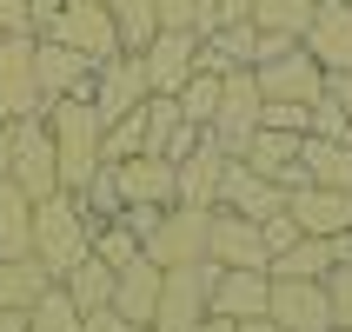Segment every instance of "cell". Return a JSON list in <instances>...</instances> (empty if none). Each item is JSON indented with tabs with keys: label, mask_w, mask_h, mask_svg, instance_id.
I'll use <instances>...</instances> for the list:
<instances>
[{
	"label": "cell",
	"mask_w": 352,
	"mask_h": 332,
	"mask_svg": "<svg viewBox=\"0 0 352 332\" xmlns=\"http://www.w3.org/2000/svg\"><path fill=\"white\" fill-rule=\"evenodd\" d=\"M213 206H226V213H246V219H279V213H286V186L259 179L246 159H226V173H219V199H213Z\"/></svg>",
	"instance_id": "16"
},
{
	"label": "cell",
	"mask_w": 352,
	"mask_h": 332,
	"mask_svg": "<svg viewBox=\"0 0 352 332\" xmlns=\"http://www.w3.org/2000/svg\"><path fill=\"white\" fill-rule=\"evenodd\" d=\"M153 20L173 34H213V0H153Z\"/></svg>",
	"instance_id": "36"
},
{
	"label": "cell",
	"mask_w": 352,
	"mask_h": 332,
	"mask_svg": "<svg viewBox=\"0 0 352 332\" xmlns=\"http://www.w3.org/2000/svg\"><path fill=\"white\" fill-rule=\"evenodd\" d=\"M233 332H279L273 319H233Z\"/></svg>",
	"instance_id": "47"
},
{
	"label": "cell",
	"mask_w": 352,
	"mask_h": 332,
	"mask_svg": "<svg viewBox=\"0 0 352 332\" xmlns=\"http://www.w3.org/2000/svg\"><path fill=\"white\" fill-rule=\"evenodd\" d=\"M266 233H259V219L246 213H226V206H213L206 213V266H253V273H266Z\"/></svg>",
	"instance_id": "8"
},
{
	"label": "cell",
	"mask_w": 352,
	"mask_h": 332,
	"mask_svg": "<svg viewBox=\"0 0 352 332\" xmlns=\"http://www.w3.org/2000/svg\"><path fill=\"white\" fill-rule=\"evenodd\" d=\"M80 332H140V326H133V319H120L113 306H100V313H87V319H80Z\"/></svg>",
	"instance_id": "42"
},
{
	"label": "cell",
	"mask_w": 352,
	"mask_h": 332,
	"mask_svg": "<svg viewBox=\"0 0 352 332\" xmlns=\"http://www.w3.org/2000/svg\"><path fill=\"white\" fill-rule=\"evenodd\" d=\"M219 279V266H166L160 273V306H153V326L146 332H193L206 319V286Z\"/></svg>",
	"instance_id": "4"
},
{
	"label": "cell",
	"mask_w": 352,
	"mask_h": 332,
	"mask_svg": "<svg viewBox=\"0 0 352 332\" xmlns=\"http://www.w3.org/2000/svg\"><path fill=\"white\" fill-rule=\"evenodd\" d=\"M299 47L319 60V74H346L352 67V0H319Z\"/></svg>",
	"instance_id": "14"
},
{
	"label": "cell",
	"mask_w": 352,
	"mask_h": 332,
	"mask_svg": "<svg viewBox=\"0 0 352 332\" xmlns=\"http://www.w3.org/2000/svg\"><path fill=\"white\" fill-rule=\"evenodd\" d=\"M153 93L146 87V67H140V54H113V60H100V74H94V113H100V126L107 120H120V113H133L140 100Z\"/></svg>",
	"instance_id": "13"
},
{
	"label": "cell",
	"mask_w": 352,
	"mask_h": 332,
	"mask_svg": "<svg viewBox=\"0 0 352 332\" xmlns=\"http://www.w3.org/2000/svg\"><path fill=\"white\" fill-rule=\"evenodd\" d=\"M0 332H27V313H0Z\"/></svg>",
	"instance_id": "49"
},
{
	"label": "cell",
	"mask_w": 352,
	"mask_h": 332,
	"mask_svg": "<svg viewBox=\"0 0 352 332\" xmlns=\"http://www.w3.org/2000/svg\"><path fill=\"white\" fill-rule=\"evenodd\" d=\"M333 273V239H313V233H299L286 253L266 259V279H326Z\"/></svg>",
	"instance_id": "26"
},
{
	"label": "cell",
	"mask_w": 352,
	"mask_h": 332,
	"mask_svg": "<svg viewBox=\"0 0 352 332\" xmlns=\"http://www.w3.org/2000/svg\"><path fill=\"white\" fill-rule=\"evenodd\" d=\"M313 7H319V0H253V27H259V34L299 40L306 27H313Z\"/></svg>",
	"instance_id": "30"
},
{
	"label": "cell",
	"mask_w": 352,
	"mask_h": 332,
	"mask_svg": "<svg viewBox=\"0 0 352 332\" xmlns=\"http://www.w3.org/2000/svg\"><path fill=\"white\" fill-rule=\"evenodd\" d=\"M179 126H186V120H179V100L173 93H146V133H140V153H160V159H166V146H173Z\"/></svg>",
	"instance_id": "33"
},
{
	"label": "cell",
	"mask_w": 352,
	"mask_h": 332,
	"mask_svg": "<svg viewBox=\"0 0 352 332\" xmlns=\"http://www.w3.org/2000/svg\"><path fill=\"white\" fill-rule=\"evenodd\" d=\"M259 80H253V67H233V74H219V113H213V126L206 133L219 140V153H239L246 140H253V126H259Z\"/></svg>",
	"instance_id": "7"
},
{
	"label": "cell",
	"mask_w": 352,
	"mask_h": 332,
	"mask_svg": "<svg viewBox=\"0 0 352 332\" xmlns=\"http://www.w3.org/2000/svg\"><path fill=\"white\" fill-rule=\"evenodd\" d=\"M259 126H273V133H306V126H313V107H299V100H266V107H259Z\"/></svg>",
	"instance_id": "38"
},
{
	"label": "cell",
	"mask_w": 352,
	"mask_h": 332,
	"mask_svg": "<svg viewBox=\"0 0 352 332\" xmlns=\"http://www.w3.org/2000/svg\"><path fill=\"white\" fill-rule=\"evenodd\" d=\"M299 173L313 179V186H339V193H352V140L306 133V140H299Z\"/></svg>",
	"instance_id": "24"
},
{
	"label": "cell",
	"mask_w": 352,
	"mask_h": 332,
	"mask_svg": "<svg viewBox=\"0 0 352 332\" xmlns=\"http://www.w3.org/2000/svg\"><path fill=\"white\" fill-rule=\"evenodd\" d=\"M173 100H179V120H186V126H213V113H219V74H193Z\"/></svg>",
	"instance_id": "34"
},
{
	"label": "cell",
	"mask_w": 352,
	"mask_h": 332,
	"mask_svg": "<svg viewBox=\"0 0 352 332\" xmlns=\"http://www.w3.org/2000/svg\"><path fill=\"white\" fill-rule=\"evenodd\" d=\"M286 213H293L299 233H313V239H339L352 233V193H339V186H293L286 193Z\"/></svg>",
	"instance_id": "15"
},
{
	"label": "cell",
	"mask_w": 352,
	"mask_h": 332,
	"mask_svg": "<svg viewBox=\"0 0 352 332\" xmlns=\"http://www.w3.org/2000/svg\"><path fill=\"white\" fill-rule=\"evenodd\" d=\"M113 173H120V199H126V206H179L173 159L133 153V159H113Z\"/></svg>",
	"instance_id": "20"
},
{
	"label": "cell",
	"mask_w": 352,
	"mask_h": 332,
	"mask_svg": "<svg viewBox=\"0 0 352 332\" xmlns=\"http://www.w3.org/2000/svg\"><path fill=\"white\" fill-rule=\"evenodd\" d=\"M193 54H199V34H173V27H160V34L140 47L146 87H153V93H179V87L193 80Z\"/></svg>",
	"instance_id": "17"
},
{
	"label": "cell",
	"mask_w": 352,
	"mask_h": 332,
	"mask_svg": "<svg viewBox=\"0 0 352 332\" xmlns=\"http://www.w3.org/2000/svg\"><path fill=\"white\" fill-rule=\"evenodd\" d=\"M40 120H47V133H54L60 186H67V193H80V186H87V173L100 166V113H94V100H87V93L47 100V107H40Z\"/></svg>",
	"instance_id": "2"
},
{
	"label": "cell",
	"mask_w": 352,
	"mask_h": 332,
	"mask_svg": "<svg viewBox=\"0 0 352 332\" xmlns=\"http://www.w3.org/2000/svg\"><path fill=\"white\" fill-rule=\"evenodd\" d=\"M193 332H233V319H213V313H206V319H199Z\"/></svg>",
	"instance_id": "48"
},
{
	"label": "cell",
	"mask_w": 352,
	"mask_h": 332,
	"mask_svg": "<svg viewBox=\"0 0 352 332\" xmlns=\"http://www.w3.org/2000/svg\"><path fill=\"white\" fill-rule=\"evenodd\" d=\"M27 7H34V27H47V20H54V7H60V0H27Z\"/></svg>",
	"instance_id": "46"
},
{
	"label": "cell",
	"mask_w": 352,
	"mask_h": 332,
	"mask_svg": "<svg viewBox=\"0 0 352 332\" xmlns=\"http://www.w3.org/2000/svg\"><path fill=\"white\" fill-rule=\"evenodd\" d=\"M7 133H14V186L27 199H47L60 193V159H54V133H47V120L27 113V120H7Z\"/></svg>",
	"instance_id": "5"
},
{
	"label": "cell",
	"mask_w": 352,
	"mask_h": 332,
	"mask_svg": "<svg viewBox=\"0 0 352 332\" xmlns=\"http://www.w3.org/2000/svg\"><path fill=\"white\" fill-rule=\"evenodd\" d=\"M94 60L74 54V47H60V40L34 34V80H40V107L47 100H67V93H94Z\"/></svg>",
	"instance_id": "11"
},
{
	"label": "cell",
	"mask_w": 352,
	"mask_h": 332,
	"mask_svg": "<svg viewBox=\"0 0 352 332\" xmlns=\"http://www.w3.org/2000/svg\"><path fill=\"white\" fill-rule=\"evenodd\" d=\"M233 20H253V0H213V27H233Z\"/></svg>",
	"instance_id": "44"
},
{
	"label": "cell",
	"mask_w": 352,
	"mask_h": 332,
	"mask_svg": "<svg viewBox=\"0 0 352 332\" xmlns=\"http://www.w3.org/2000/svg\"><path fill=\"white\" fill-rule=\"evenodd\" d=\"M306 133H319V140H352V120L319 93V100H313V126H306Z\"/></svg>",
	"instance_id": "39"
},
{
	"label": "cell",
	"mask_w": 352,
	"mask_h": 332,
	"mask_svg": "<svg viewBox=\"0 0 352 332\" xmlns=\"http://www.w3.org/2000/svg\"><path fill=\"white\" fill-rule=\"evenodd\" d=\"M27 332H80V306L67 299V286H47V293L27 306Z\"/></svg>",
	"instance_id": "32"
},
{
	"label": "cell",
	"mask_w": 352,
	"mask_h": 332,
	"mask_svg": "<svg viewBox=\"0 0 352 332\" xmlns=\"http://www.w3.org/2000/svg\"><path fill=\"white\" fill-rule=\"evenodd\" d=\"M14 173V133H7V126H0V179Z\"/></svg>",
	"instance_id": "45"
},
{
	"label": "cell",
	"mask_w": 352,
	"mask_h": 332,
	"mask_svg": "<svg viewBox=\"0 0 352 332\" xmlns=\"http://www.w3.org/2000/svg\"><path fill=\"white\" fill-rule=\"evenodd\" d=\"M40 34L60 40V47H74V54H87L94 67H100V60H113V54H126V47H120V34H113L107 0H60L54 20H47Z\"/></svg>",
	"instance_id": "3"
},
{
	"label": "cell",
	"mask_w": 352,
	"mask_h": 332,
	"mask_svg": "<svg viewBox=\"0 0 352 332\" xmlns=\"http://www.w3.org/2000/svg\"><path fill=\"white\" fill-rule=\"evenodd\" d=\"M253 54H259V27H253V20H233V27L199 34L193 74H233V67H253Z\"/></svg>",
	"instance_id": "22"
},
{
	"label": "cell",
	"mask_w": 352,
	"mask_h": 332,
	"mask_svg": "<svg viewBox=\"0 0 352 332\" xmlns=\"http://www.w3.org/2000/svg\"><path fill=\"white\" fill-rule=\"evenodd\" d=\"M107 306L146 332V326H153V306H160V266L146 253H140L133 266H120V273H113V299H107Z\"/></svg>",
	"instance_id": "23"
},
{
	"label": "cell",
	"mask_w": 352,
	"mask_h": 332,
	"mask_svg": "<svg viewBox=\"0 0 352 332\" xmlns=\"http://www.w3.org/2000/svg\"><path fill=\"white\" fill-rule=\"evenodd\" d=\"M253 80H259V100H299V107H313L326 93V74H319V60L306 47H293V54H279V60H259Z\"/></svg>",
	"instance_id": "12"
},
{
	"label": "cell",
	"mask_w": 352,
	"mask_h": 332,
	"mask_svg": "<svg viewBox=\"0 0 352 332\" xmlns=\"http://www.w3.org/2000/svg\"><path fill=\"white\" fill-rule=\"evenodd\" d=\"M326 100L352 120V67H346V74H326Z\"/></svg>",
	"instance_id": "43"
},
{
	"label": "cell",
	"mask_w": 352,
	"mask_h": 332,
	"mask_svg": "<svg viewBox=\"0 0 352 332\" xmlns=\"http://www.w3.org/2000/svg\"><path fill=\"white\" fill-rule=\"evenodd\" d=\"M47 286H54V279L40 273L34 259H0V313H27Z\"/></svg>",
	"instance_id": "28"
},
{
	"label": "cell",
	"mask_w": 352,
	"mask_h": 332,
	"mask_svg": "<svg viewBox=\"0 0 352 332\" xmlns=\"http://www.w3.org/2000/svg\"><path fill=\"white\" fill-rule=\"evenodd\" d=\"M94 259H107V266H133L140 259V233L126 226V219H107V226H94Z\"/></svg>",
	"instance_id": "35"
},
{
	"label": "cell",
	"mask_w": 352,
	"mask_h": 332,
	"mask_svg": "<svg viewBox=\"0 0 352 332\" xmlns=\"http://www.w3.org/2000/svg\"><path fill=\"white\" fill-rule=\"evenodd\" d=\"M40 113V80H34V34L0 40V126Z\"/></svg>",
	"instance_id": "10"
},
{
	"label": "cell",
	"mask_w": 352,
	"mask_h": 332,
	"mask_svg": "<svg viewBox=\"0 0 352 332\" xmlns=\"http://www.w3.org/2000/svg\"><path fill=\"white\" fill-rule=\"evenodd\" d=\"M140 253L153 259L160 273H166V266H199V259H206V213H193V206H166V213L140 233Z\"/></svg>",
	"instance_id": "6"
},
{
	"label": "cell",
	"mask_w": 352,
	"mask_h": 332,
	"mask_svg": "<svg viewBox=\"0 0 352 332\" xmlns=\"http://www.w3.org/2000/svg\"><path fill=\"white\" fill-rule=\"evenodd\" d=\"M226 159H233V153H219V140H213V133H199V146L173 166V179H179V206H193V213H213Z\"/></svg>",
	"instance_id": "21"
},
{
	"label": "cell",
	"mask_w": 352,
	"mask_h": 332,
	"mask_svg": "<svg viewBox=\"0 0 352 332\" xmlns=\"http://www.w3.org/2000/svg\"><path fill=\"white\" fill-rule=\"evenodd\" d=\"M80 206H87V219L94 226H107V219L126 213V199H120V173H113V159H100L94 173H87V186H80Z\"/></svg>",
	"instance_id": "29"
},
{
	"label": "cell",
	"mask_w": 352,
	"mask_h": 332,
	"mask_svg": "<svg viewBox=\"0 0 352 332\" xmlns=\"http://www.w3.org/2000/svg\"><path fill=\"white\" fill-rule=\"evenodd\" d=\"M0 259H34V199L0 179Z\"/></svg>",
	"instance_id": "25"
},
{
	"label": "cell",
	"mask_w": 352,
	"mask_h": 332,
	"mask_svg": "<svg viewBox=\"0 0 352 332\" xmlns=\"http://www.w3.org/2000/svg\"><path fill=\"white\" fill-rule=\"evenodd\" d=\"M319 286H326V306H333V332H352V266H333Z\"/></svg>",
	"instance_id": "37"
},
{
	"label": "cell",
	"mask_w": 352,
	"mask_h": 332,
	"mask_svg": "<svg viewBox=\"0 0 352 332\" xmlns=\"http://www.w3.org/2000/svg\"><path fill=\"white\" fill-rule=\"evenodd\" d=\"M259 233H266V253H286L299 239V226H293V213H279V219H259Z\"/></svg>",
	"instance_id": "41"
},
{
	"label": "cell",
	"mask_w": 352,
	"mask_h": 332,
	"mask_svg": "<svg viewBox=\"0 0 352 332\" xmlns=\"http://www.w3.org/2000/svg\"><path fill=\"white\" fill-rule=\"evenodd\" d=\"M299 140H306V133H273V126H253V140H246L233 159H246L259 179H273V186H286V193H293V186H306V173H299Z\"/></svg>",
	"instance_id": "19"
},
{
	"label": "cell",
	"mask_w": 352,
	"mask_h": 332,
	"mask_svg": "<svg viewBox=\"0 0 352 332\" xmlns=\"http://www.w3.org/2000/svg\"><path fill=\"white\" fill-rule=\"evenodd\" d=\"M266 293L273 279L253 266H219V279L206 286V313L213 319H266Z\"/></svg>",
	"instance_id": "18"
},
{
	"label": "cell",
	"mask_w": 352,
	"mask_h": 332,
	"mask_svg": "<svg viewBox=\"0 0 352 332\" xmlns=\"http://www.w3.org/2000/svg\"><path fill=\"white\" fill-rule=\"evenodd\" d=\"M266 319H273L279 332H333L326 286H319V279H273V293H266Z\"/></svg>",
	"instance_id": "9"
},
{
	"label": "cell",
	"mask_w": 352,
	"mask_h": 332,
	"mask_svg": "<svg viewBox=\"0 0 352 332\" xmlns=\"http://www.w3.org/2000/svg\"><path fill=\"white\" fill-rule=\"evenodd\" d=\"M94 253V219H87V206H80V193H47L34 199V266L47 279H67L80 266V259Z\"/></svg>",
	"instance_id": "1"
},
{
	"label": "cell",
	"mask_w": 352,
	"mask_h": 332,
	"mask_svg": "<svg viewBox=\"0 0 352 332\" xmlns=\"http://www.w3.org/2000/svg\"><path fill=\"white\" fill-rule=\"evenodd\" d=\"M0 34H40L34 7H27V0H0Z\"/></svg>",
	"instance_id": "40"
},
{
	"label": "cell",
	"mask_w": 352,
	"mask_h": 332,
	"mask_svg": "<svg viewBox=\"0 0 352 332\" xmlns=\"http://www.w3.org/2000/svg\"><path fill=\"white\" fill-rule=\"evenodd\" d=\"M60 286H67V299H74V306H80V319H87V313H100V306L113 299V266L87 253V259L74 266V273L60 279Z\"/></svg>",
	"instance_id": "27"
},
{
	"label": "cell",
	"mask_w": 352,
	"mask_h": 332,
	"mask_svg": "<svg viewBox=\"0 0 352 332\" xmlns=\"http://www.w3.org/2000/svg\"><path fill=\"white\" fill-rule=\"evenodd\" d=\"M107 14H113V34H120V47H126V54H140V47L160 34L153 0H107Z\"/></svg>",
	"instance_id": "31"
}]
</instances>
